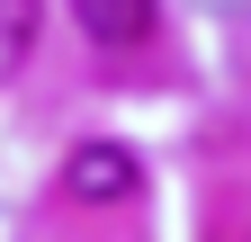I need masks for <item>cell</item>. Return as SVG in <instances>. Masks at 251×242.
<instances>
[{"label": "cell", "instance_id": "6da1fadb", "mask_svg": "<svg viewBox=\"0 0 251 242\" xmlns=\"http://www.w3.org/2000/svg\"><path fill=\"white\" fill-rule=\"evenodd\" d=\"M63 189H72L81 206H126L144 189V170H135V153H126V144H72V162H63Z\"/></svg>", "mask_w": 251, "mask_h": 242}, {"label": "cell", "instance_id": "7a4b0ae2", "mask_svg": "<svg viewBox=\"0 0 251 242\" xmlns=\"http://www.w3.org/2000/svg\"><path fill=\"white\" fill-rule=\"evenodd\" d=\"M72 18H81V36L90 45H108V54H126V45H144L152 36V0H72Z\"/></svg>", "mask_w": 251, "mask_h": 242}, {"label": "cell", "instance_id": "3957f363", "mask_svg": "<svg viewBox=\"0 0 251 242\" xmlns=\"http://www.w3.org/2000/svg\"><path fill=\"white\" fill-rule=\"evenodd\" d=\"M36 27H45V18H36V0H0V81L36 54Z\"/></svg>", "mask_w": 251, "mask_h": 242}]
</instances>
